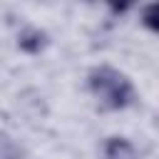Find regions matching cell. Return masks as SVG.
I'll use <instances>...</instances> for the list:
<instances>
[{
	"label": "cell",
	"mask_w": 159,
	"mask_h": 159,
	"mask_svg": "<svg viewBox=\"0 0 159 159\" xmlns=\"http://www.w3.org/2000/svg\"><path fill=\"white\" fill-rule=\"evenodd\" d=\"M102 152H104V159H139L137 147L124 137H109Z\"/></svg>",
	"instance_id": "cell-2"
},
{
	"label": "cell",
	"mask_w": 159,
	"mask_h": 159,
	"mask_svg": "<svg viewBox=\"0 0 159 159\" xmlns=\"http://www.w3.org/2000/svg\"><path fill=\"white\" fill-rule=\"evenodd\" d=\"M87 87L104 109H124L134 99V87H132L129 77L109 65L94 67L87 77Z\"/></svg>",
	"instance_id": "cell-1"
}]
</instances>
